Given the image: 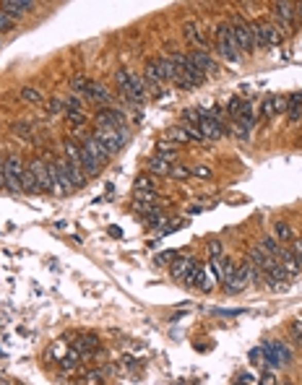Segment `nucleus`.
I'll return each instance as SVG.
<instances>
[{
    "label": "nucleus",
    "instance_id": "15",
    "mask_svg": "<svg viewBox=\"0 0 302 385\" xmlns=\"http://www.w3.org/2000/svg\"><path fill=\"white\" fill-rule=\"evenodd\" d=\"M247 261H250V266H253V268H258L261 273H266L269 268H274V266H276V261L271 258L269 252H263L261 247H253V250H250V255H247Z\"/></svg>",
    "mask_w": 302,
    "mask_h": 385
},
{
    "label": "nucleus",
    "instance_id": "51",
    "mask_svg": "<svg viewBox=\"0 0 302 385\" xmlns=\"http://www.w3.org/2000/svg\"><path fill=\"white\" fill-rule=\"evenodd\" d=\"M3 180H6V169H3V161H0V188H3Z\"/></svg>",
    "mask_w": 302,
    "mask_h": 385
},
{
    "label": "nucleus",
    "instance_id": "27",
    "mask_svg": "<svg viewBox=\"0 0 302 385\" xmlns=\"http://www.w3.org/2000/svg\"><path fill=\"white\" fill-rule=\"evenodd\" d=\"M274 237H276L279 242H292V240H294V232H292V227H289V224L276 222V224H274Z\"/></svg>",
    "mask_w": 302,
    "mask_h": 385
},
{
    "label": "nucleus",
    "instance_id": "47",
    "mask_svg": "<svg viewBox=\"0 0 302 385\" xmlns=\"http://www.w3.org/2000/svg\"><path fill=\"white\" fill-rule=\"evenodd\" d=\"M261 357H263V349H253V352H250V359H253V362H258Z\"/></svg>",
    "mask_w": 302,
    "mask_h": 385
},
{
    "label": "nucleus",
    "instance_id": "43",
    "mask_svg": "<svg viewBox=\"0 0 302 385\" xmlns=\"http://www.w3.org/2000/svg\"><path fill=\"white\" fill-rule=\"evenodd\" d=\"M60 109H65V107H63V102H60V99H50V104H47V115L52 117V115H58Z\"/></svg>",
    "mask_w": 302,
    "mask_h": 385
},
{
    "label": "nucleus",
    "instance_id": "6",
    "mask_svg": "<svg viewBox=\"0 0 302 385\" xmlns=\"http://www.w3.org/2000/svg\"><path fill=\"white\" fill-rule=\"evenodd\" d=\"M198 117H201L198 127H201L203 141H219V138L227 133V127H224L219 120H214V115H211L208 109H198Z\"/></svg>",
    "mask_w": 302,
    "mask_h": 385
},
{
    "label": "nucleus",
    "instance_id": "10",
    "mask_svg": "<svg viewBox=\"0 0 302 385\" xmlns=\"http://www.w3.org/2000/svg\"><path fill=\"white\" fill-rule=\"evenodd\" d=\"M29 169L37 175V185H39V193H50L52 188V177H50V161H42V159H34L29 164Z\"/></svg>",
    "mask_w": 302,
    "mask_h": 385
},
{
    "label": "nucleus",
    "instance_id": "31",
    "mask_svg": "<svg viewBox=\"0 0 302 385\" xmlns=\"http://www.w3.org/2000/svg\"><path fill=\"white\" fill-rule=\"evenodd\" d=\"M149 190H156V177L138 175L136 177V193H149Z\"/></svg>",
    "mask_w": 302,
    "mask_h": 385
},
{
    "label": "nucleus",
    "instance_id": "8",
    "mask_svg": "<svg viewBox=\"0 0 302 385\" xmlns=\"http://www.w3.org/2000/svg\"><path fill=\"white\" fill-rule=\"evenodd\" d=\"M94 125L97 127H112V131H120V127H125V112H120V109H99L94 115Z\"/></svg>",
    "mask_w": 302,
    "mask_h": 385
},
{
    "label": "nucleus",
    "instance_id": "41",
    "mask_svg": "<svg viewBox=\"0 0 302 385\" xmlns=\"http://www.w3.org/2000/svg\"><path fill=\"white\" fill-rule=\"evenodd\" d=\"M175 258H177V252H175V250H167V252H162L159 258H156V266H167V263H172Z\"/></svg>",
    "mask_w": 302,
    "mask_h": 385
},
{
    "label": "nucleus",
    "instance_id": "19",
    "mask_svg": "<svg viewBox=\"0 0 302 385\" xmlns=\"http://www.w3.org/2000/svg\"><path fill=\"white\" fill-rule=\"evenodd\" d=\"M183 36L188 39V42H193V45H196V50H203L206 47V34L201 31V26L196 24V21H188L185 26H183Z\"/></svg>",
    "mask_w": 302,
    "mask_h": 385
},
{
    "label": "nucleus",
    "instance_id": "29",
    "mask_svg": "<svg viewBox=\"0 0 302 385\" xmlns=\"http://www.w3.org/2000/svg\"><path fill=\"white\" fill-rule=\"evenodd\" d=\"M21 188L26 193H39V185H37V175L31 172V169H24V175H21Z\"/></svg>",
    "mask_w": 302,
    "mask_h": 385
},
{
    "label": "nucleus",
    "instance_id": "2",
    "mask_svg": "<svg viewBox=\"0 0 302 385\" xmlns=\"http://www.w3.org/2000/svg\"><path fill=\"white\" fill-rule=\"evenodd\" d=\"M250 31H253V47H276V45H281V39H284V31L274 21L250 24Z\"/></svg>",
    "mask_w": 302,
    "mask_h": 385
},
{
    "label": "nucleus",
    "instance_id": "26",
    "mask_svg": "<svg viewBox=\"0 0 302 385\" xmlns=\"http://www.w3.org/2000/svg\"><path fill=\"white\" fill-rule=\"evenodd\" d=\"M21 102H29V104H39V102H45V94H42L39 89H31V86H24L19 91Z\"/></svg>",
    "mask_w": 302,
    "mask_h": 385
},
{
    "label": "nucleus",
    "instance_id": "13",
    "mask_svg": "<svg viewBox=\"0 0 302 385\" xmlns=\"http://www.w3.org/2000/svg\"><path fill=\"white\" fill-rule=\"evenodd\" d=\"M188 58H190V63H193L198 70H203L206 76H211V73L217 76V70H219V68H217V60H214L206 50H193V52H188Z\"/></svg>",
    "mask_w": 302,
    "mask_h": 385
},
{
    "label": "nucleus",
    "instance_id": "33",
    "mask_svg": "<svg viewBox=\"0 0 302 385\" xmlns=\"http://www.w3.org/2000/svg\"><path fill=\"white\" fill-rule=\"evenodd\" d=\"M167 138H169L172 143H190V136L185 133V127H172Z\"/></svg>",
    "mask_w": 302,
    "mask_h": 385
},
{
    "label": "nucleus",
    "instance_id": "39",
    "mask_svg": "<svg viewBox=\"0 0 302 385\" xmlns=\"http://www.w3.org/2000/svg\"><path fill=\"white\" fill-rule=\"evenodd\" d=\"M65 115V120L70 122V125H83L86 122V115L83 112H63Z\"/></svg>",
    "mask_w": 302,
    "mask_h": 385
},
{
    "label": "nucleus",
    "instance_id": "1",
    "mask_svg": "<svg viewBox=\"0 0 302 385\" xmlns=\"http://www.w3.org/2000/svg\"><path fill=\"white\" fill-rule=\"evenodd\" d=\"M217 45H219V55H222L227 63H232V65L240 63L242 55H240V47H237V42H235L232 26H229L227 21L217 24Z\"/></svg>",
    "mask_w": 302,
    "mask_h": 385
},
{
    "label": "nucleus",
    "instance_id": "35",
    "mask_svg": "<svg viewBox=\"0 0 302 385\" xmlns=\"http://www.w3.org/2000/svg\"><path fill=\"white\" fill-rule=\"evenodd\" d=\"M31 131H34L31 122H16V125H13V133H16L19 138H26V141H31Z\"/></svg>",
    "mask_w": 302,
    "mask_h": 385
},
{
    "label": "nucleus",
    "instance_id": "20",
    "mask_svg": "<svg viewBox=\"0 0 302 385\" xmlns=\"http://www.w3.org/2000/svg\"><path fill=\"white\" fill-rule=\"evenodd\" d=\"M156 68H159V76H162V81L164 83H175L177 78H180V73L175 70V65H172V60L169 58H156Z\"/></svg>",
    "mask_w": 302,
    "mask_h": 385
},
{
    "label": "nucleus",
    "instance_id": "37",
    "mask_svg": "<svg viewBox=\"0 0 302 385\" xmlns=\"http://www.w3.org/2000/svg\"><path fill=\"white\" fill-rule=\"evenodd\" d=\"M156 190H149V193H136V200H141V203H149V206H156Z\"/></svg>",
    "mask_w": 302,
    "mask_h": 385
},
{
    "label": "nucleus",
    "instance_id": "17",
    "mask_svg": "<svg viewBox=\"0 0 302 385\" xmlns=\"http://www.w3.org/2000/svg\"><path fill=\"white\" fill-rule=\"evenodd\" d=\"M289 276H294V273H302V258L299 255H294L292 250H281V255H279V261H276Z\"/></svg>",
    "mask_w": 302,
    "mask_h": 385
},
{
    "label": "nucleus",
    "instance_id": "34",
    "mask_svg": "<svg viewBox=\"0 0 302 385\" xmlns=\"http://www.w3.org/2000/svg\"><path fill=\"white\" fill-rule=\"evenodd\" d=\"M193 172L188 167H183V164H172V169H169V177H175V180H188Z\"/></svg>",
    "mask_w": 302,
    "mask_h": 385
},
{
    "label": "nucleus",
    "instance_id": "18",
    "mask_svg": "<svg viewBox=\"0 0 302 385\" xmlns=\"http://www.w3.org/2000/svg\"><path fill=\"white\" fill-rule=\"evenodd\" d=\"M287 109V99H281V97H266L263 99V104H261V115L266 117V120H271V117H276V115H281Z\"/></svg>",
    "mask_w": 302,
    "mask_h": 385
},
{
    "label": "nucleus",
    "instance_id": "24",
    "mask_svg": "<svg viewBox=\"0 0 302 385\" xmlns=\"http://www.w3.org/2000/svg\"><path fill=\"white\" fill-rule=\"evenodd\" d=\"M97 344H99V341L94 338V336H81L78 341H76V352L83 357V354H92V352H97Z\"/></svg>",
    "mask_w": 302,
    "mask_h": 385
},
{
    "label": "nucleus",
    "instance_id": "25",
    "mask_svg": "<svg viewBox=\"0 0 302 385\" xmlns=\"http://www.w3.org/2000/svg\"><path fill=\"white\" fill-rule=\"evenodd\" d=\"M149 169H151L154 175L169 177V169H172V164H169V161H164L162 156H151V159H149Z\"/></svg>",
    "mask_w": 302,
    "mask_h": 385
},
{
    "label": "nucleus",
    "instance_id": "16",
    "mask_svg": "<svg viewBox=\"0 0 302 385\" xmlns=\"http://www.w3.org/2000/svg\"><path fill=\"white\" fill-rule=\"evenodd\" d=\"M198 263H196V258H188V255H180V258H175L172 261V279H177V281H185V276L196 268Z\"/></svg>",
    "mask_w": 302,
    "mask_h": 385
},
{
    "label": "nucleus",
    "instance_id": "12",
    "mask_svg": "<svg viewBox=\"0 0 302 385\" xmlns=\"http://www.w3.org/2000/svg\"><path fill=\"white\" fill-rule=\"evenodd\" d=\"M83 102H92V104H99V107H107L112 104V94L102 86V83H89V89L83 91Z\"/></svg>",
    "mask_w": 302,
    "mask_h": 385
},
{
    "label": "nucleus",
    "instance_id": "14",
    "mask_svg": "<svg viewBox=\"0 0 302 385\" xmlns=\"http://www.w3.org/2000/svg\"><path fill=\"white\" fill-rule=\"evenodd\" d=\"M31 8H34L31 0H3V3H0V11H3L6 16H11V19H21Z\"/></svg>",
    "mask_w": 302,
    "mask_h": 385
},
{
    "label": "nucleus",
    "instance_id": "36",
    "mask_svg": "<svg viewBox=\"0 0 302 385\" xmlns=\"http://www.w3.org/2000/svg\"><path fill=\"white\" fill-rule=\"evenodd\" d=\"M289 333H292V338L297 341V344L302 346V320H292V325H289Z\"/></svg>",
    "mask_w": 302,
    "mask_h": 385
},
{
    "label": "nucleus",
    "instance_id": "45",
    "mask_svg": "<svg viewBox=\"0 0 302 385\" xmlns=\"http://www.w3.org/2000/svg\"><path fill=\"white\" fill-rule=\"evenodd\" d=\"M193 175H196V177H201V180H208V177H211V169H208V167H196V169H193Z\"/></svg>",
    "mask_w": 302,
    "mask_h": 385
},
{
    "label": "nucleus",
    "instance_id": "40",
    "mask_svg": "<svg viewBox=\"0 0 302 385\" xmlns=\"http://www.w3.org/2000/svg\"><path fill=\"white\" fill-rule=\"evenodd\" d=\"M250 131H253V127H247V125H242V122H235V133H237L240 141H247V138H250Z\"/></svg>",
    "mask_w": 302,
    "mask_h": 385
},
{
    "label": "nucleus",
    "instance_id": "22",
    "mask_svg": "<svg viewBox=\"0 0 302 385\" xmlns=\"http://www.w3.org/2000/svg\"><path fill=\"white\" fill-rule=\"evenodd\" d=\"M156 156H162L164 161H169V164H175V156H177V143H172L169 138H164V141H159V146H156Z\"/></svg>",
    "mask_w": 302,
    "mask_h": 385
},
{
    "label": "nucleus",
    "instance_id": "7",
    "mask_svg": "<svg viewBox=\"0 0 302 385\" xmlns=\"http://www.w3.org/2000/svg\"><path fill=\"white\" fill-rule=\"evenodd\" d=\"M294 3H274V24L287 34L294 29Z\"/></svg>",
    "mask_w": 302,
    "mask_h": 385
},
{
    "label": "nucleus",
    "instance_id": "49",
    "mask_svg": "<svg viewBox=\"0 0 302 385\" xmlns=\"http://www.w3.org/2000/svg\"><path fill=\"white\" fill-rule=\"evenodd\" d=\"M261 385H276V380H274V375H266V377L261 380Z\"/></svg>",
    "mask_w": 302,
    "mask_h": 385
},
{
    "label": "nucleus",
    "instance_id": "48",
    "mask_svg": "<svg viewBox=\"0 0 302 385\" xmlns=\"http://www.w3.org/2000/svg\"><path fill=\"white\" fill-rule=\"evenodd\" d=\"M294 19L302 24V3H297V6H294Z\"/></svg>",
    "mask_w": 302,
    "mask_h": 385
},
{
    "label": "nucleus",
    "instance_id": "42",
    "mask_svg": "<svg viewBox=\"0 0 302 385\" xmlns=\"http://www.w3.org/2000/svg\"><path fill=\"white\" fill-rule=\"evenodd\" d=\"M208 252H211V258H222V242L219 240H211L208 242Z\"/></svg>",
    "mask_w": 302,
    "mask_h": 385
},
{
    "label": "nucleus",
    "instance_id": "28",
    "mask_svg": "<svg viewBox=\"0 0 302 385\" xmlns=\"http://www.w3.org/2000/svg\"><path fill=\"white\" fill-rule=\"evenodd\" d=\"M271 349H274V354H276L279 364H289V362H292V352L281 344V341H271Z\"/></svg>",
    "mask_w": 302,
    "mask_h": 385
},
{
    "label": "nucleus",
    "instance_id": "11",
    "mask_svg": "<svg viewBox=\"0 0 302 385\" xmlns=\"http://www.w3.org/2000/svg\"><path fill=\"white\" fill-rule=\"evenodd\" d=\"M78 146H81V151H83V154H89V156H92V159H97L99 164L110 161V154H107V149H104V146H102V143H99L94 136H83Z\"/></svg>",
    "mask_w": 302,
    "mask_h": 385
},
{
    "label": "nucleus",
    "instance_id": "23",
    "mask_svg": "<svg viewBox=\"0 0 302 385\" xmlns=\"http://www.w3.org/2000/svg\"><path fill=\"white\" fill-rule=\"evenodd\" d=\"M258 247H261L263 252H269L274 261L279 258V255H281V250H284V247H281V242H279L276 237H261V245H258Z\"/></svg>",
    "mask_w": 302,
    "mask_h": 385
},
{
    "label": "nucleus",
    "instance_id": "21",
    "mask_svg": "<svg viewBox=\"0 0 302 385\" xmlns=\"http://www.w3.org/2000/svg\"><path fill=\"white\" fill-rule=\"evenodd\" d=\"M287 117H289V122H299L302 120V94H292L289 99H287Z\"/></svg>",
    "mask_w": 302,
    "mask_h": 385
},
{
    "label": "nucleus",
    "instance_id": "44",
    "mask_svg": "<svg viewBox=\"0 0 302 385\" xmlns=\"http://www.w3.org/2000/svg\"><path fill=\"white\" fill-rule=\"evenodd\" d=\"M11 26H13V19H11V16H6L3 11H0V31H8Z\"/></svg>",
    "mask_w": 302,
    "mask_h": 385
},
{
    "label": "nucleus",
    "instance_id": "5",
    "mask_svg": "<svg viewBox=\"0 0 302 385\" xmlns=\"http://www.w3.org/2000/svg\"><path fill=\"white\" fill-rule=\"evenodd\" d=\"M117 86H120V94H122V99L128 102V107H141L144 102H146V94H141L133 83H131V70L128 68H120L117 70Z\"/></svg>",
    "mask_w": 302,
    "mask_h": 385
},
{
    "label": "nucleus",
    "instance_id": "32",
    "mask_svg": "<svg viewBox=\"0 0 302 385\" xmlns=\"http://www.w3.org/2000/svg\"><path fill=\"white\" fill-rule=\"evenodd\" d=\"M206 268L214 273V279H217V281H224V258H211Z\"/></svg>",
    "mask_w": 302,
    "mask_h": 385
},
{
    "label": "nucleus",
    "instance_id": "4",
    "mask_svg": "<svg viewBox=\"0 0 302 385\" xmlns=\"http://www.w3.org/2000/svg\"><path fill=\"white\" fill-rule=\"evenodd\" d=\"M3 169H6V180H3V185L11 190V193H21L24 188H21V175H24V161H21V156L19 154H11V156H6L3 159Z\"/></svg>",
    "mask_w": 302,
    "mask_h": 385
},
{
    "label": "nucleus",
    "instance_id": "30",
    "mask_svg": "<svg viewBox=\"0 0 302 385\" xmlns=\"http://www.w3.org/2000/svg\"><path fill=\"white\" fill-rule=\"evenodd\" d=\"M63 107H65V112H81V107H83V97L70 91V94L63 99Z\"/></svg>",
    "mask_w": 302,
    "mask_h": 385
},
{
    "label": "nucleus",
    "instance_id": "38",
    "mask_svg": "<svg viewBox=\"0 0 302 385\" xmlns=\"http://www.w3.org/2000/svg\"><path fill=\"white\" fill-rule=\"evenodd\" d=\"M240 107H242V99H240V97H232L229 104H227V115H232V120H235L237 112H240Z\"/></svg>",
    "mask_w": 302,
    "mask_h": 385
},
{
    "label": "nucleus",
    "instance_id": "50",
    "mask_svg": "<svg viewBox=\"0 0 302 385\" xmlns=\"http://www.w3.org/2000/svg\"><path fill=\"white\" fill-rule=\"evenodd\" d=\"M110 234H112V237H122V229H120V227H110Z\"/></svg>",
    "mask_w": 302,
    "mask_h": 385
},
{
    "label": "nucleus",
    "instance_id": "9",
    "mask_svg": "<svg viewBox=\"0 0 302 385\" xmlns=\"http://www.w3.org/2000/svg\"><path fill=\"white\" fill-rule=\"evenodd\" d=\"M229 26H232V34H235V42H237L240 52L253 50V31H250V24H245L242 19H235Z\"/></svg>",
    "mask_w": 302,
    "mask_h": 385
},
{
    "label": "nucleus",
    "instance_id": "3",
    "mask_svg": "<svg viewBox=\"0 0 302 385\" xmlns=\"http://www.w3.org/2000/svg\"><path fill=\"white\" fill-rule=\"evenodd\" d=\"M92 136L107 149L110 156H115V154L128 143V138H131V131H128V127H120V131H112V127H97Z\"/></svg>",
    "mask_w": 302,
    "mask_h": 385
},
{
    "label": "nucleus",
    "instance_id": "46",
    "mask_svg": "<svg viewBox=\"0 0 302 385\" xmlns=\"http://www.w3.org/2000/svg\"><path fill=\"white\" fill-rule=\"evenodd\" d=\"M292 252L302 258V240H292Z\"/></svg>",
    "mask_w": 302,
    "mask_h": 385
}]
</instances>
